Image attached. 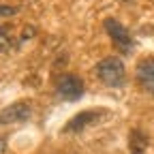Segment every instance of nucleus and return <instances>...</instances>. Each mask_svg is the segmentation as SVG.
<instances>
[{
    "label": "nucleus",
    "instance_id": "7ed1b4c3",
    "mask_svg": "<svg viewBox=\"0 0 154 154\" xmlns=\"http://www.w3.org/2000/svg\"><path fill=\"white\" fill-rule=\"evenodd\" d=\"M32 113V103L30 101H17L9 107L0 111V124H17V122H26Z\"/></svg>",
    "mask_w": 154,
    "mask_h": 154
},
{
    "label": "nucleus",
    "instance_id": "1a4fd4ad",
    "mask_svg": "<svg viewBox=\"0 0 154 154\" xmlns=\"http://www.w3.org/2000/svg\"><path fill=\"white\" fill-rule=\"evenodd\" d=\"M19 13V7H11V5H0V17H11Z\"/></svg>",
    "mask_w": 154,
    "mask_h": 154
},
{
    "label": "nucleus",
    "instance_id": "9b49d317",
    "mask_svg": "<svg viewBox=\"0 0 154 154\" xmlns=\"http://www.w3.org/2000/svg\"><path fill=\"white\" fill-rule=\"evenodd\" d=\"M122 2H131V0H122Z\"/></svg>",
    "mask_w": 154,
    "mask_h": 154
},
{
    "label": "nucleus",
    "instance_id": "f257e3e1",
    "mask_svg": "<svg viewBox=\"0 0 154 154\" xmlns=\"http://www.w3.org/2000/svg\"><path fill=\"white\" fill-rule=\"evenodd\" d=\"M96 77L109 88H120L126 79V69H124V62L120 60L118 56H109V58H103V60L96 64L94 69Z\"/></svg>",
    "mask_w": 154,
    "mask_h": 154
},
{
    "label": "nucleus",
    "instance_id": "0eeeda50",
    "mask_svg": "<svg viewBox=\"0 0 154 154\" xmlns=\"http://www.w3.org/2000/svg\"><path fill=\"white\" fill-rule=\"evenodd\" d=\"M128 148H131V154H143V150L148 148V135L143 131H139V128H135L131 133Z\"/></svg>",
    "mask_w": 154,
    "mask_h": 154
},
{
    "label": "nucleus",
    "instance_id": "20e7f679",
    "mask_svg": "<svg viewBox=\"0 0 154 154\" xmlns=\"http://www.w3.org/2000/svg\"><path fill=\"white\" fill-rule=\"evenodd\" d=\"M105 30H107V34L113 38V43L118 45L124 54H128V51L135 47L133 36L128 34V30L118 22V19H105Z\"/></svg>",
    "mask_w": 154,
    "mask_h": 154
},
{
    "label": "nucleus",
    "instance_id": "9d476101",
    "mask_svg": "<svg viewBox=\"0 0 154 154\" xmlns=\"http://www.w3.org/2000/svg\"><path fill=\"white\" fill-rule=\"evenodd\" d=\"M5 150H7V146H5V139H0V154H5Z\"/></svg>",
    "mask_w": 154,
    "mask_h": 154
},
{
    "label": "nucleus",
    "instance_id": "6e6552de",
    "mask_svg": "<svg viewBox=\"0 0 154 154\" xmlns=\"http://www.w3.org/2000/svg\"><path fill=\"white\" fill-rule=\"evenodd\" d=\"M15 36H13V28L11 26H0V51L9 54L15 49Z\"/></svg>",
    "mask_w": 154,
    "mask_h": 154
},
{
    "label": "nucleus",
    "instance_id": "f03ea898",
    "mask_svg": "<svg viewBox=\"0 0 154 154\" xmlns=\"http://www.w3.org/2000/svg\"><path fill=\"white\" fill-rule=\"evenodd\" d=\"M56 92L64 101H77L84 94V82L73 73H64L56 79Z\"/></svg>",
    "mask_w": 154,
    "mask_h": 154
},
{
    "label": "nucleus",
    "instance_id": "423d86ee",
    "mask_svg": "<svg viewBox=\"0 0 154 154\" xmlns=\"http://www.w3.org/2000/svg\"><path fill=\"white\" fill-rule=\"evenodd\" d=\"M99 111H82V113H77L75 118H71L69 122H66V126H64V131L66 133H77V131H82V128H86L90 122H94V120H99Z\"/></svg>",
    "mask_w": 154,
    "mask_h": 154
},
{
    "label": "nucleus",
    "instance_id": "39448f33",
    "mask_svg": "<svg viewBox=\"0 0 154 154\" xmlns=\"http://www.w3.org/2000/svg\"><path fill=\"white\" fill-rule=\"evenodd\" d=\"M135 77H137L139 86L154 94V58H146V60H141L137 64V69H135Z\"/></svg>",
    "mask_w": 154,
    "mask_h": 154
}]
</instances>
